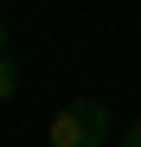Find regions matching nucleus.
I'll list each match as a JSON object with an SVG mask.
<instances>
[{
	"label": "nucleus",
	"mask_w": 141,
	"mask_h": 147,
	"mask_svg": "<svg viewBox=\"0 0 141 147\" xmlns=\"http://www.w3.org/2000/svg\"><path fill=\"white\" fill-rule=\"evenodd\" d=\"M0 51H7V19H0Z\"/></svg>",
	"instance_id": "4"
},
{
	"label": "nucleus",
	"mask_w": 141,
	"mask_h": 147,
	"mask_svg": "<svg viewBox=\"0 0 141 147\" xmlns=\"http://www.w3.org/2000/svg\"><path fill=\"white\" fill-rule=\"evenodd\" d=\"M13 90H19V64H13L7 51H0V102H7V96H13Z\"/></svg>",
	"instance_id": "2"
},
{
	"label": "nucleus",
	"mask_w": 141,
	"mask_h": 147,
	"mask_svg": "<svg viewBox=\"0 0 141 147\" xmlns=\"http://www.w3.org/2000/svg\"><path fill=\"white\" fill-rule=\"evenodd\" d=\"M122 147H141V115L128 121V134H122Z\"/></svg>",
	"instance_id": "3"
},
{
	"label": "nucleus",
	"mask_w": 141,
	"mask_h": 147,
	"mask_svg": "<svg viewBox=\"0 0 141 147\" xmlns=\"http://www.w3.org/2000/svg\"><path fill=\"white\" fill-rule=\"evenodd\" d=\"M109 141V109L103 102H64L45 128V147H103Z\"/></svg>",
	"instance_id": "1"
}]
</instances>
